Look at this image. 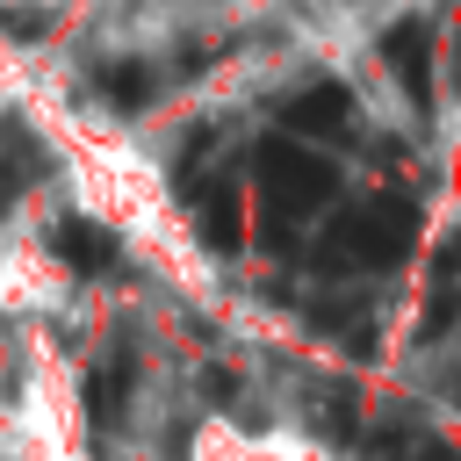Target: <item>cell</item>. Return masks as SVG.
<instances>
[{
    "mask_svg": "<svg viewBox=\"0 0 461 461\" xmlns=\"http://www.w3.org/2000/svg\"><path fill=\"white\" fill-rule=\"evenodd\" d=\"M122 396H130V360H101V375H94V389H86V403H94V418H108V411H122Z\"/></svg>",
    "mask_w": 461,
    "mask_h": 461,
    "instance_id": "obj_8",
    "label": "cell"
},
{
    "mask_svg": "<svg viewBox=\"0 0 461 461\" xmlns=\"http://www.w3.org/2000/svg\"><path fill=\"white\" fill-rule=\"evenodd\" d=\"M259 180H267V202H274L281 223H295V216H310V209H324L339 194V166L324 151L295 144V137H267L259 144Z\"/></svg>",
    "mask_w": 461,
    "mask_h": 461,
    "instance_id": "obj_2",
    "label": "cell"
},
{
    "mask_svg": "<svg viewBox=\"0 0 461 461\" xmlns=\"http://www.w3.org/2000/svg\"><path fill=\"white\" fill-rule=\"evenodd\" d=\"M382 58H389V72L403 79V94L425 108L432 101V29L411 14V22H396L389 36H382Z\"/></svg>",
    "mask_w": 461,
    "mask_h": 461,
    "instance_id": "obj_4",
    "label": "cell"
},
{
    "mask_svg": "<svg viewBox=\"0 0 461 461\" xmlns=\"http://www.w3.org/2000/svg\"><path fill=\"white\" fill-rule=\"evenodd\" d=\"M50 245H58L79 274H108V267H115V230H101V223H86V216L58 223V230H50Z\"/></svg>",
    "mask_w": 461,
    "mask_h": 461,
    "instance_id": "obj_6",
    "label": "cell"
},
{
    "mask_svg": "<svg viewBox=\"0 0 461 461\" xmlns=\"http://www.w3.org/2000/svg\"><path fill=\"white\" fill-rule=\"evenodd\" d=\"M281 122H288V137H346L353 130V94L346 86H303V94H288V108H281Z\"/></svg>",
    "mask_w": 461,
    "mask_h": 461,
    "instance_id": "obj_3",
    "label": "cell"
},
{
    "mask_svg": "<svg viewBox=\"0 0 461 461\" xmlns=\"http://www.w3.org/2000/svg\"><path fill=\"white\" fill-rule=\"evenodd\" d=\"M194 230H202V245H216V252L238 245L245 209H238V187H230V180H209V187L194 194Z\"/></svg>",
    "mask_w": 461,
    "mask_h": 461,
    "instance_id": "obj_5",
    "label": "cell"
},
{
    "mask_svg": "<svg viewBox=\"0 0 461 461\" xmlns=\"http://www.w3.org/2000/svg\"><path fill=\"white\" fill-rule=\"evenodd\" d=\"M94 86H101V101H115V108H144V101H151V72L130 65V58H122V65H101Z\"/></svg>",
    "mask_w": 461,
    "mask_h": 461,
    "instance_id": "obj_7",
    "label": "cell"
},
{
    "mask_svg": "<svg viewBox=\"0 0 461 461\" xmlns=\"http://www.w3.org/2000/svg\"><path fill=\"white\" fill-rule=\"evenodd\" d=\"M411 230H418V209L403 202V194H360L339 223H331V238H324V274H346V267H396L403 252H411Z\"/></svg>",
    "mask_w": 461,
    "mask_h": 461,
    "instance_id": "obj_1",
    "label": "cell"
}]
</instances>
